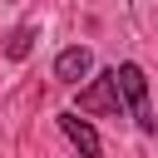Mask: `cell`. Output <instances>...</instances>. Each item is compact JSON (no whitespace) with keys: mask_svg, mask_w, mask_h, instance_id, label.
<instances>
[{"mask_svg":"<svg viewBox=\"0 0 158 158\" xmlns=\"http://www.w3.org/2000/svg\"><path fill=\"white\" fill-rule=\"evenodd\" d=\"M89 69H94V49L89 44H69V49L54 54V79L59 84H79V79H89Z\"/></svg>","mask_w":158,"mask_h":158,"instance_id":"cell-4","label":"cell"},{"mask_svg":"<svg viewBox=\"0 0 158 158\" xmlns=\"http://www.w3.org/2000/svg\"><path fill=\"white\" fill-rule=\"evenodd\" d=\"M59 128H64V138H69V143L79 148V158H104V143H99L94 123H89V118H79V109L59 114Z\"/></svg>","mask_w":158,"mask_h":158,"instance_id":"cell-3","label":"cell"},{"mask_svg":"<svg viewBox=\"0 0 158 158\" xmlns=\"http://www.w3.org/2000/svg\"><path fill=\"white\" fill-rule=\"evenodd\" d=\"M30 49H35V25H15L5 40V59H25Z\"/></svg>","mask_w":158,"mask_h":158,"instance_id":"cell-5","label":"cell"},{"mask_svg":"<svg viewBox=\"0 0 158 158\" xmlns=\"http://www.w3.org/2000/svg\"><path fill=\"white\" fill-rule=\"evenodd\" d=\"M114 74H118V94H123V109L133 114V123H138L143 133H158V118H153V109H148V74H143L138 64H118Z\"/></svg>","mask_w":158,"mask_h":158,"instance_id":"cell-1","label":"cell"},{"mask_svg":"<svg viewBox=\"0 0 158 158\" xmlns=\"http://www.w3.org/2000/svg\"><path fill=\"white\" fill-rule=\"evenodd\" d=\"M79 114H104V118H123V94H118V74L104 69L99 79H89L79 89Z\"/></svg>","mask_w":158,"mask_h":158,"instance_id":"cell-2","label":"cell"}]
</instances>
